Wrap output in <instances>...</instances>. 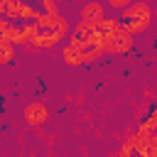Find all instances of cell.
<instances>
[{"instance_id":"1","label":"cell","mask_w":157,"mask_h":157,"mask_svg":"<svg viewBox=\"0 0 157 157\" xmlns=\"http://www.w3.org/2000/svg\"><path fill=\"white\" fill-rule=\"evenodd\" d=\"M103 49L105 54H128L132 49V37L125 34L123 29L115 34H103Z\"/></svg>"},{"instance_id":"2","label":"cell","mask_w":157,"mask_h":157,"mask_svg":"<svg viewBox=\"0 0 157 157\" xmlns=\"http://www.w3.org/2000/svg\"><path fill=\"white\" fill-rule=\"evenodd\" d=\"M22 118L29 128H42L47 120H49V108L42 103V101H29L22 110Z\"/></svg>"},{"instance_id":"3","label":"cell","mask_w":157,"mask_h":157,"mask_svg":"<svg viewBox=\"0 0 157 157\" xmlns=\"http://www.w3.org/2000/svg\"><path fill=\"white\" fill-rule=\"evenodd\" d=\"M152 5L147 0H132L123 15H120V22H137V20H152Z\"/></svg>"},{"instance_id":"4","label":"cell","mask_w":157,"mask_h":157,"mask_svg":"<svg viewBox=\"0 0 157 157\" xmlns=\"http://www.w3.org/2000/svg\"><path fill=\"white\" fill-rule=\"evenodd\" d=\"M103 17H105V5L98 2V0H86V2L78 7V20H83V22L96 25V22H101Z\"/></svg>"},{"instance_id":"5","label":"cell","mask_w":157,"mask_h":157,"mask_svg":"<svg viewBox=\"0 0 157 157\" xmlns=\"http://www.w3.org/2000/svg\"><path fill=\"white\" fill-rule=\"evenodd\" d=\"M61 39H64V37H61L56 29H52V32H39V34L29 42V47H32V49H54Z\"/></svg>"},{"instance_id":"6","label":"cell","mask_w":157,"mask_h":157,"mask_svg":"<svg viewBox=\"0 0 157 157\" xmlns=\"http://www.w3.org/2000/svg\"><path fill=\"white\" fill-rule=\"evenodd\" d=\"M59 17H61V12H54V15H47V12H39L37 10V15H34V27L39 29V32H52V29H56V25H59Z\"/></svg>"},{"instance_id":"7","label":"cell","mask_w":157,"mask_h":157,"mask_svg":"<svg viewBox=\"0 0 157 157\" xmlns=\"http://www.w3.org/2000/svg\"><path fill=\"white\" fill-rule=\"evenodd\" d=\"M120 29H123V22L113 20V17H103L101 22H96V32H101V34H115Z\"/></svg>"},{"instance_id":"8","label":"cell","mask_w":157,"mask_h":157,"mask_svg":"<svg viewBox=\"0 0 157 157\" xmlns=\"http://www.w3.org/2000/svg\"><path fill=\"white\" fill-rule=\"evenodd\" d=\"M61 59H64V64H66V66H81V64H83L81 52H78V49H74L71 44H64V49H61Z\"/></svg>"},{"instance_id":"9","label":"cell","mask_w":157,"mask_h":157,"mask_svg":"<svg viewBox=\"0 0 157 157\" xmlns=\"http://www.w3.org/2000/svg\"><path fill=\"white\" fill-rule=\"evenodd\" d=\"M93 32H96V25H91V22H83V20H78V22H76V25L71 27V32H69V34H74V37H78V39H83V42H86V39H88V37H91Z\"/></svg>"},{"instance_id":"10","label":"cell","mask_w":157,"mask_h":157,"mask_svg":"<svg viewBox=\"0 0 157 157\" xmlns=\"http://www.w3.org/2000/svg\"><path fill=\"white\" fill-rule=\"evenodd\" d=\"M2 39L7 42V44H25V39H22V27H17V25H10L5 32H2Z\"/></svg>"},{"instance_id":"11","label":"cell","mask_w":157,"mask_h":157,"mask_svg":"<svg viewBox=\"0 0 157 157\" xmlns=\"http://www.w3.org/2000/svg\"><path fill=\"white\" fill-rule=\"evenodd\" d=\"M103 54H105L103 49H98V47H91V44L86 42V49L81 52V59H83V64H93V61H98Z\"/></svg>"},{"instance_id":"12","label":"cell","mask_w":157,"mask_h":157,"mask_svg":"<svg viewBox=\"0 0 157 157\" xmlns=\"http://www.w3.org/2000/svg\"><path fill=\"white\" fill-rule=\"evenodd\" d=\"M34 15H37V7L32 5V2H20V20H34Z\"/></svg>"},{"instance_id":"13","label":"cell","mask_w":157,"mask_h":157,"mask_svg":"<svg viewBox=\"0 0 157 157\" xmlns=\"http://www.w3.org/2000/svg\"><path fill=\"white\" fill-rule=\"evenodd\" d=\"M39 34V29L34 27V22H27V25H22V39H25V44H29L34 37Z\"/></svg>"},{"instance_id":"14","label":"cell","mask_w":157,"mask_h":157,"mask_svg":"<svg viewBox=\"0 0 157 157\" xmlns=\"http://www.w3.org/2000/svg\"><path fill=\"white\" fill-rule=\"evenodd\" d=\"M12 59H15V47H12V44H7V47H0V66L10 64Z\"/></svg>"},{"instance_id":"15","label":"cell","mask_w":157,"mask_h":157,"mask_svg":"<svg viewBox=\"0 0 157 157\" xmlns=\"http://www.w3.org/2000/svg\"><path fill=\"white\" fill-rule=\"evenodd\" d=\"M39 5H42V10H39V12H47V15H54V12H59V5H56V0H39Z\"/></svg>"},{"instance_id":"16","label":"cell","mask_w":157,"mask_h":157,"mask_svg":"<svg viewBox=\"0 0 157 157\" xmlns=\"http://www.w3.org/2000/svg\"><path fill=\"white\" fill-rule=\"evenodd\" d=\"M130 2H132V0H105L103 5H105V7H113V10H125Z\"/></svg>"},{"instance_id":"17","label":"cell","mask_w":157,"mask_h":157,"mask_svg":"<svg viewBox=\"0 0 157 157\" xmlns=\"http://www.w3.org/2000/svg\"><path fill=\"white\" fill-rule=\"evenodd\" d=\"M10 25H12V22H7L5 17H0V34H2V32H5V29H7Z\"/></svg>"},{"instance_id":"18","label":"cell","mask_w":157,"mask_h":157,"mask_svg":"<svg viewBox=\"0 0 157 157\" xmlns=\"http://www.w3.org/2000/svg\"><path fill=\"white\" fill-rule=\"evenodd\" d=\"M5 7H7V2H5V0H0V17L5 15Z\"/></svg>"},{"instance_id":"19","label":"cell","mask_w":157,"mask_h":157,"mask_svg":"<svg viewBox=\"0 0 157 157\" xmlns=\"http://www.w3.org/2000/svg\"><path fill=\"white\" fill-rule=\"evenodd\" d=\"M59 2H69V0H56V5H59Z\"/></svg>"},{"instance_id":"20","label":"cell","mask_w":157,"mask_h":157,"mask_svg":"<svg viewBox=\"0 0 157 157\" xmlns=\"http://www.w3.org/2000/svg\"><path fill=\"white\" fill-rule=\"evenodd\" d=\"M17 2H27V0H17Z\"/></svg>"}]
</instances>
